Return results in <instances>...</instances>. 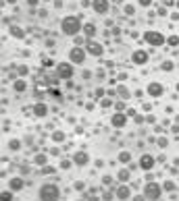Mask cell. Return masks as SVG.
<instances>
[{
  "label": "cell",
  "mask_w": 179,
  "mask_h": 201,
  "mask_svg": "<svg viewBox=\"0 0 179 201\" xmlns=\"http://www.w3.org/2000/svg\"><path fill=\"white\" fill-rule=\"evenodd\" d=\"M58 199H60V189L56 185H52V183L42 185V189H40V201H58Z\"/></svg>",
  "instance_id": "obj_1"
},
{
  "label": "cell",
  "mask_w": 179,
  "mask_h": 201,
  "mask_svg": "<svg viewBox=\"0 0 179 201\" xmlns=\"http://www.w3.org/2000/svg\"><path fill=\"white\" fill-rule=\"evenodd\" d=\"M60 27H63V33H65V35H77V31L81 29V23H79L77 17H67Z\"/></svg>",
  "instance_id": "obj_2"
},
{
  "label": "cell",
  "mask_w": 179,
  "mask_h": 201,
  "mask_svg": "<svg viewBox=\"0 0 179 201\" xmlns=\"http://www.w3.org/2000/svg\"><path fill=\"white\" fill-rule=\"evenodd\" d=\"M144 197H146V199H150V201H158V199H160V187H158L156 183H150V185H146Z\"/></svg>",
  "instance_id": "obj_3"
},
{
  "label": "cell",
  "mask_w": 179,
  "mask_h": 201,
  "mask_svg": "<svg viewBox=\"0 0 179 201\" xmlns=\"http://www.w3.org/2000/svg\"><path fill=\"white\" fill-rule=\"evenodd\" d=\"M56 75H58L60 79H71V77H73V67H71L69 62H60V64L56 67Z\"/></svg>",
  "instance_id": "obj_4"
},
{
  "label": "cell",
  "mask_w": 179,
  "mask_h": 201,
  "mask_svg": "<svg viewBox=\"0 0 179 201\" xmlns=\"http://www.w3.org/2000/svg\"><path fill=\"white\" fill-rule=\"evenodd\" d=\"M146 41L152 44V46H160V44H165V38H163L158 31H148V33H146Z\"/></svg>",
  "instance_id": "obj_5"
},
{
  "label": "cell",
  "mask_w": 179,
  "mask_h": 201,
  "mask_svg": "<svg viewBox=\"0 0 179 201\" xmlns=\"http://www.w3.org/2000/svg\"><path fill=\"white\" fill-rule=\"evenodd\" d=\"M84 58H86V52H84L81 48H73V50H71V60H73L75 64L84 62Z\"/></svg>",
  "instance_id": "obj_6"
},
{
  "label": "cell",
  "mask_w": 179,
  "mask_h": 201,
  "mask_svg": "<svg viewBox=\"0 0 179 201\" xmlns=\"http://www.w3.org/2000/svg\"><path fill=\"white\" fill-rule=\"evenodd\" d=\"M94 10H96L98 15L108 13V0H94Z\"/></svg>",
  "instance_id": "obj_7"
},
{
  "label": "cell",
  "mask_w": 179,
  "mask_h": 201,
  "mask_svg": "<svg viewBox=\"0 0 179 201\" xmlns=\"http://www.w3.org/2000/svg\"><path fill=\"white\" fill-rule=\"evenodd\" d=\"M152 166H154V158L152 156H142V160H139V168L142 170H152Z\"/></svg>",
  "instance_id": "obj_8"
},
{
  "label": "cell",
  "mask_w": 179,
  "mask_h": 201,
  "mask_svg": "<svg viewBox=\"0 0 179 201\" xmlns=\"http://www.w3.org/2000/svg\"><path fill=\"white\" fill-rule=\"evenodd\" d=\"M88 162H90V156L86 151H77V154H75V164L84 166V164H88Z\"/></svg>",
  "instance_id": "obj_9"
},
{
  "label": "cell",
  "mask_w": 179,
  "mask_h": 201,
  "mask_svg": "<svg viewBox=\"0 0 179 201\" xmlns=\"http://www.w3.org/2000/svg\"><path fill=\"white\" fill-rule=\"evenodd\" d=\"M88 52L92 54V56H100V54H102V46L92 41V44H88Z\"/></svg>",
  "instance_id": "obj_10"
},
{
  "label": "cell",
  "mask_w": 179,
  "mask_h": 201,
  "mask_svg": "<svg viewBox=\"0 0 179 201\" xmlns=\"http://www.w3.org/2000/svg\"><path fill=\"white\" fill-rule=\"evenodd\" d=\"M23 189V180L21 178H10V191L15 193V191H21Z\"/></svg>",
  "instance_id": "obj_11"
},
{
  "label": "cell",
  "mask_w": 179,
  "mask_h": 201,
  "mask_svg": "<svg viewBox=\"0 0 179 201\" xmlns=\"http://www.w3.org/2000/svg\"><path fill=\"white\" fill-rule=\"evenodd\" d=\"M146 58H148V56H146V52H142V50H137V52L134 54V62H137V64L146 62Z\"/></svg>",
  "instance_id": "obj_12"
},
{
  "label": "cell",
  "mask_w": 179,
  "mask_h": 201,
  "mask_svg": "<svg viewBox=\"0 0 179 201\" xmlns=\"http://www.w3.org/2000/svg\"><path fill=\"white\" fill-rule=\"evenodd\" d=\"M148 93H150V95H160V93H163V89H160V85H158V83H152V85L148 87Z\"/></svg>",
  "instance_id": "obj_13"
},
{
  "label": "cell",
  "mask_w": 179,
  "mask_h": 201,
  "mask_svg": "<svg viewBox=\"0 0 179 201\" xmlns=\"http://www.w3.org/2000/svg\"><path fill=\"white\" fill-rule=\"evenodd\" d=\"M125 122H127V118H125V114H117V116L113 118V124H115V126H123Z\"/></svg>",
  "instance_id": "obj_14"
},
{
  "label": "cell",
  "mask_w": 179,
  "mask_h": 201,
  "mask_svg": "<svg viewBox=\"0 0 179 201\" xmlns=\"http://www.w3.org/2000/svg\"><path fill=\"white\" fill-rule=\"evenodd\" d=\"M46 112H48V110H46L44 104H38V106L34 108V114H36V116H46Z\"/></svg>",
  "instance_id": "obj_15"
},
{
  "label": "cell",
  "mask_w": 179,
  "mask_h": 201,
  "mask_svg": "<svg viewBox=\"0 0 179 201\" xmlns=\"http://www.w3.org/2000/svg\"><path fill=\"white\" fill-rule=\"evenodd\" d=\"M117 197H119V199H127V197H129V189H127V187H119Z\"/></svg>",
  "instance_id": "obj_16"
},
{
  "label": "cell",
  "mask_w": 179,
  "mask_h": 201,
  "mask_svg": "<svg viewBox=\"0 0 179 201\" xmlns=\"http://www.w3.org/2000/svg\"><path fill=\"white\" fill-rule=\"evenodd\" d=\"M10 33L15 38H23V29H19V27H10Z\"/></svg>",
  "instance_id": "obj_17"
},
{
  "label": "cell",
  "mask_w": 179,
  "mask_h": 201,
  "mask_svg": "<svg viewBox=\"0 0 179 201\" xmlns=\"http://www.w3.org/2000/svg\"><path fill=\"white\" fill-rule=\"evenodd\" d=\"M0 199H2V201H10V199H13V191H4Z\"/></svg>",
  "instance_id": "obj_18"
},
{
  "label": "cell",
  "mask_w": 179,
  "mask_h": 201,
  "mask_svg": "<svg viewBox=\"0 0 179 201\" xmlns=\"http://www.w3.org/2000/svg\"><path fill=\"white\" fill-rule=\"evenodd\" d=\"M15 89H17V91H23V89H25V81H15Z\"/></svg>",
  "instance_id": "obj_19"
},
{
  "label": "cell",
  "mask_w": 179,
  "mask_h": 201,
  "mask_svg": "<svg viewBox=\"0 0 179 201\" xmlns=\"http://www.w3.org/2000/svg\"><path fill=\"white\" fill-rule=\"evenodd\" d=\"M8 147H10V149H19V147H21V143H19L17 139H13V141L8 143Z\"/></svg>",
  "instance_id": "obj_20"
},
{
  "label": "cell",
  "mask_w": 179,
  "mask_h": 201,
  "mask_svg": "<svg viewBox=\"0 0 179 201\" xmlns=\"http://www.w3.org/2000/svg\"><path fill=\"white\" fill-rule=\"evenodd\" d=\"M84 31H86L88 35H94V25H86V27H84Z\"/></svg>",
  "instance_id": "obj_21"
},
{
  "label": "cell",
  "mask_w": 179,
  "mask_h": 201,
  "mask_svg": "<svg viewBox=\"0 0 179 201\" xmlns=\"http://www.w3.org/2000/svg\"><path fill=\"white\" fill-rule=\"evenodd\" d=\"M119 160H121V162H127V160H129V154H127V151H123V154L119 156Z\"/></svg>",
  "instance_id": "obj_22"
},
{
  "label": "cell",
  "mask_w": 179,
  "mask_h": 201,
  "mask_svg": "<svg viewBox=\"0 0 179 201\" xmlns=\"http://www.w3.org/2000/svg\"><path fill=\"white\" fill-rule=\"evenodd\" d=\"M163 69H165V71H171V69H173V62H163Z\"/></svg>",
  "instance_id": "obj_23"
},
{
  "label": "cell",
  "mask_w": 179,
  "mask_h": 201,
  "mask_svg": "<svg viewBox=\"0 0 179 201\" xmlns=\"http://www.w3.org/2000/svg\"><path fill=\"white\" fill-rule=\"evenodd\" d=\"M169 44H173V46H177V44H179V40H177V38H171V40H169Z\"/></svg>",
  "instance_id": "obj_24"
},
{
  "label": "cell",
  "mask_w": 179,
  "mask_h": 201,
  "mask_svg": "<svg viewBox=\"0 0 179 201\" xmlns=\"http://www.w3.org/2000/svg\"><path fill=\"white\" fill-rule=\"evenodd\" d=\"M139 4L142 6H150V0H139Z\"/></svg>",
  "instance_id": "obj_25"
},
{
  "label": "cell",
  "mask_w": 179,
  "mask_h": 201,
  "mask_svg": "<svg viewBox=\"0 0 179 201\" xmlns=\"http://www.w3.org/2000/svg\"><path fill=\"white\" fill-rule=\"evenodd\" d=\"M134 201H144V197H135V199Z\"/></svg>",
  "instance_id": "obj_26"
}]
</instances>
